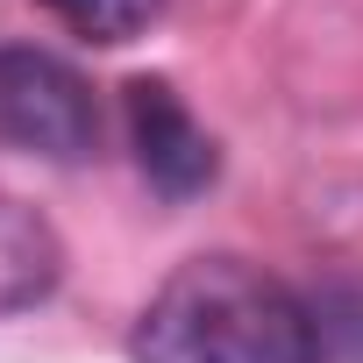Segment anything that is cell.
Returning <instances> with one entry per match:
<instances>
[{
	"label": "cell",
	"instance_id": "obj_4",
	"mask_svg": "<svg viewBox=\"0 0 363 363\" xmlns=\"http://www.w3.org/2000/svg\"><path fill=\"white\" fill-rule=\"evenodd\" d=\"M57 285H65V242H57V228L29 200L0 193V320L36 313Z\"/></svg>",
	"mask_w": 363,
	"mask_h": 363
},
{
	"label": "cell",
	"instance_id": "obj_5",
	"mask_svg": "<svg viewBox=\"0 0 363 363\" xmlns=\"http://www.w3.org/2000/svg\"><path fill=\"white\" fill-rule=\"evenodd\" d=\"M36 8H43L50 22H65L79 43L114 50V43H135V36L164 15V0H36Z\"/></svg>",
	"mask_w": 363,
	"mask_h": 363
},
{
	"label": "cell",
	"instance_id": "obj_3",
	"mask_svg": "<svg viewBox=\"0 0 363 363\" xmlns=\"http://www.w3.org/2000/svg\"><path fill=\"white\" fill-rule=\"evenodd\" d=\"M128 107V150H135V171L157 200H200L214 178H221V143L200 128V114L178 100L171 79H128L121 93Z\"/></svg>",
	"mask_w": 363,
	"mask_h": 363
},
{
	"label": "cell",
	"instance_id": "obj_1",
	"mask_svg": "<svg viewBox=\"0 0 363 363\" xmlns=\"http://www.w3.org/2000/svg\"><path fill=\"white\" fill-rule=\"evenodd\" d=\"M128 363H328V335L299 285L235 250H207L143 299Z\"/></svg>",
	"mask_w": 363,
	"mask_h": 363
},
{
	"label": "cell",
	"instance_id": "obj_2",
	"mask_svg": "<svg viewBox=\"0 0 363 363\" xmlns=\"http://www.w3.org/2000/svg\"><path fill=\"white\" fill-rule=\"evenodd\" d=\"M0 143L50 164H86L100 150V100L93 86L36 43H0Z\"/></svg>",
	"mask_w": 363,
	"mask_h": 363
}]
</instances>
